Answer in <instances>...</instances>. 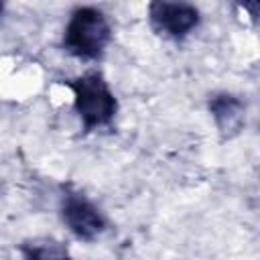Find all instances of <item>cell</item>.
<instances>
[{
    "label": "cell",
    "instance_id": "6",
    "mask_svg": "<svg viewBox=\"0 0 260 260\" xmlns=\"http://www.w3.org/2000/svg\"><path fill=\"white\" fill-rule=\"evenodd\" d=\"M24 260H73L69 248L55 238H32L18 246Z\"/></svg>",
    "mask_w": 260,
    "mask_h": 260
},
{
    "label": "cell",
    "instance_id": "2",
    "mask_svg": "<svg viewBox=\"0 0 260 260\" xmlns=\"http://www.w3.org/2000/svg\"><path fill=\"white\" fill-rule=\"evenodd\" d=\"M112 43V24L95 6H75L63 28V49L81 61H100Z\"/></svg>",
    "mask_w": 260,
    "mask_h": 260
},
{
    "label": "cell",
    "instance_id": "7",
    "mask_svg": "<svg viewBox=\"0 0 260 260\" xmlns=\"http://www.w3.org/2000/svg\"><path fill=\"white\" fill-rule=\"evenodd\" d=\"M2 12H4V2H0V16H2Z\"/></svg>",
    "mask_w": 260,
    "mask_h": 260
},
{
    "label": "cell",
    "instance_id": "4",
    "mask_svg": "<svg viewBox=\"0 0 260 260\" xmlns=\"http://www.w3.org/2000/svg\"><path fill=\"white\" fill-rule=\"evenodd\" d=\"M148 22L156 35L171 41H183L199 26L201 12L189 2L154 0L148 4Z\"/></svg>",
    "mask_w": 260,
    "mask_h": 260
},
{
    "label": "cell",
    "instance_id": "5",
    "mask_svg": "<svg viewBox=\"0 0 260 260\" xmlns=\"http://www.w3.org/2000/svg\"><path fill=\"white\" fill-rule=\"evenodd\" d=\"M209 114L215 120V126L221 134V138H234L242 132L246 124V106L244 102L234 93H213L209 98Z\"/></svg>",
    "mask_w": 260,
    "mask_h": 260
},
{
    "label": "cell",
    "instance_id": "3",
    "mask_svg": "<svg viewBox=\"0 0 260 260\" xmlns=\"http://www.w3.org/2000/svg\"><path fill=\"white\" fill-rule=\"evenodd\" d=\"M59 213L65 228L77 240H83V242H93L108 228V219L104 211L83 191L75 189L69 183L61 187Z\"/></svg>",
    "mask_w": 260,
    "mask_h": 260
},
{
    "label": "cell",
    "instance_id": "1",
    "mask_svg": "<svg viewBox=\"0 0 260 260\" xmlns=\"http://www.w3.org/2000/svg\"><path fill=\"white\" fill-rule=\"evenodd\" d=\"M73 93V110L85 134L112 126L118 114V100L100 71H87L63 81Z\"/></svg>",
    "mask_w": 260,
    "mask_h": 260
}]
</instances>
